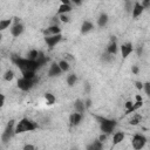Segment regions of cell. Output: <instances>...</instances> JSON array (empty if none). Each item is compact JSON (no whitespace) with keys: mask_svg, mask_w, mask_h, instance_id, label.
I'll return each mask as SVG.
<instances>
[{"mask_svg":"<svg viewBox=\"0 0 150 150\" xmlns=\"http://www.w3.org/2000/svg\"><path fill=\"white\" fill-rule=\"evenodd\" d=\"M59 66L60 67H61V69H62V71H68V69H69V66H68V62L67 61H65V60H63V61H60V63H59Z\"/></svg>","mask_w":150,"mask_h":150,"instance_id":"cell-28","label":"cell"},{"mask_svg":"<svg viewBox=\"0 0 150 150\" xmlns=\"http://www.w3.org/2000/svg\"><path fill=\"white\" fill-rule=\"evenodd\" d=\"M138 122H141V116H139V115H136V116L131 120V121H130V123H131L133 126H136Z\"/></svg>","mask_w":150,"mask_h":150,"instance_id":"cell-29","label":"cell"},{"mask_svg":"<svg viewBox=\"0 0 150 150\" xmlns=\"http://www.w3.org/2000/svg\"><path fill=\"white\" fill-rule=\"evenodd\" d=\"M124 139V134L123 133H116L113 137V141H114V144H118L121 143L122 141Z\"/></svg>","mask_w":150,"mask_h":150,"instance_id":"cell-15","label":"cell"},{"mask_svg":"<svg viewBox=\"0 0 150 150\" xmlns=\"http://www.w3.org/2000/svg\"><path fill=\"white\" fill-rule=\"evenodd\" d=\"M36 63H38V67L40 68V67H42L47 61H48V57L47 56H45L41 52H39V55H38V57H36Z\"/></svg>","mask_w":150,"mask_h":150,"instance_id":"cell-12","label":"cell"},{"mask_svg":"<svg viewBox=\"0 0 150 150\" xmlns=\"http://www.w3.org/2000/svg\"><path fill=\"white\" fill-rule=\"evenodd\" d=\"M98 26L100 27H103V26H106L107 25V22H108V15L107 14H101L100 15V18H98Z\"/></svg>","mask_w":150,"mask_h":150,"instance_id":"cell-17","label":"cell"},{"mask_svg":"<svg viewBox=\"0 0 150 150\" xmlns=\"http://www.w3.org/2000/svg\"><path fill=\"white\" fill-rule=\"evenodd\" d=\"M92 29H93V24H92V22L85 21V22L82 24V28H81L82 33H88L89 31H92Z\"/></svg>","mask_w":150,"mask_h":150,"instance_id":"cell-16","label":"cell"},{"mask_svg":"<svg viewBox=\"0 0 150 150\" xmlns=\"http://www.w3.org/2000/svg\"><path fill=\"white\" fill-rule=\"evenodd\" d=\"M45 97H46V101H47V103H48V104H53V103L55 102V97H54L52 94L47 93V94L45 95Z\"/></svg>","mask_w":150,"mask_h":150,"instance_id":"cell-24","label":"cell"},{"mask_svg":"<svg viewBox=\"0 0 150 150\" xmlns=\"http://www.w3.org/2000/svg\"><path fill=\"white\" fill-rule=\"evenodd\" d=\"M126 8H127L128 12H130V9H131V3L129 1V0H127V6H126Z\"/></svg>","mask_w":150,"mask_h":150,"instance_id":"cell-32","label":"cell"},{"mask_svg":"<svg viewBox=\"0 0 150 150\" xmlns=\"http://www.w3.org/2000/svg\"><path fill=\"white\" fill-rule=\"evenodd\" d=\"M73 1H74L75 4H77V5H79L80 3H81V0H73Z\"/></svg>","mask_w":150,"mask_h":150,"instance_id":"cell-40","label":"cell"},{"mask_svg":"<svg viewBox=\"0 0 150 150\" xmlns=\"http://www.w3.org/2000/svg\"><path fill=\"white\" fill-rule=\"evenodd\" d=\"M145 142H147V139L142 135H135L133 137V147L135 149H142L145 145Z\"/></svg>","mask_w":150,"mask_h":150,"instance_id":"cell-6","label":"cell"},{"mask_svg":"<svg viewBox=\"0 0 150 150\" xmlns=\"http://www.w3.org/2000/svg\"><path fill=\"white\" fill-rule=\"evenodd\" d=\"M72 11V7L69 5H66V4H62L61 6L59 7V13L60 14H63V13H68Z\"/></svg>","mask_w":150,"mask_h":150,"instance_id":"cell-18","label":"cell"},{"mask_svg":"<svg viewBox=\"0 0 150 150\" xmlns=\"http://www.w3.org/2000/svg\"><path fill=\"white\" fill-rule=\"evenodd\" d=\"M96 120L100 122V126H101V130L104 134H110L113 131V129L116 126V122L114 120H108L106 117H101V116H96Z\"/></svg>","mask_w":150,"mask_h":150,"instance_id":"cell-3","label":"cell"},{"mask_svg":"<svg viewBox=\"0 0 150 150\" xmlns=\"http://www.w3.org/2000/svg\"><path fill=\"white\" fill-rule=\"evenodd\" d=\"M13 126H14V121L12 120V121H9V123L7 124V127H6V129H5V131H4L3 136H1V139H3V142H4V143L8 142V141H9V138L12 137L13 133H15V131L13 130Z\"/></svg>","mask_w":150,"mask_h":150,"instance_id":"cell-5","label":"cell"},{"mask_svg":"<svg viewBox=\"0 0 150 150\" xmlns=\"http://www.w3.org/2000/svg\"><path fill=\"white\" fill-rule=\"evenodd\" d=\"M144 89H145V93L150 96V82H147V83L144 85Z\"/></svg>","mask_w":150,"mask_h":150,"instance_id":"cell-30","label":"cell"},{"mask_svg":"<svg viewBox=\"0 0 150 150\" xmlns=\"http://www.w3.org/2000/svg\"><path fill=\"white\" fill-rule=\"evenodd\" d=\"M33 86H34L33 80H29V79H26V77H22V79L18 80V87L21 89V91H24V92L29 91Z\"/></svg>","mask_w":150,"mask_h":150,"instance_id":"cell-4","label":"cell"},{"mask_svg":"<svg viewBox=\"0 0 150 150\" xmlns=\"http://www.w3.org/2000/svg\"><path fill=\"white\" fill-rule=\"evenodd\" d=\"M44 33L46 34V35H49V34H60V28L57 27V26H52V27H49V28H47V29H45L44 31Z\"/></svg>","mask_w":150,"mask_h":150,"instance_id":"cell-14","label":"cell"},{"mask_svg":"<svg viewBox=\"0 0 150 150\" xmlns=\"http://www.w3.org/2000/svg\"><path fill=\"white\" fill-rule=\"evenodd\" d=\"M38 55H39V52H36V51H31V52L28 53V59H29V60H36Z\"/></svg>","mask_w":150,"mask_h":150,"instance_id":"cell-27","label":"cell"},{"mask_svg":"<svg viewBox=\"0 0 150 150\" xmlns=\"http://www.w3.org/2000/svg\"><path fill=\"white\" fill-rule=\"evenodd\" d=\"M62 39V36H61V34H54V35H51V36H46L45 38V41H46V44L49 46V48H53L56 44H59L60 42V40Z\"/></svg>","mask_w":150,"mask_h":150,"instance_id":"cell-7","label":"cell"},{"mask_svg":"<svg viewBox=\"0 0 150 150\" xmlns=\"http://www.w3.org/2000/svg\"><path fill=\"white\" fill-rule=\"evenodd\" d=\"M142 12H143V5L136 3L135 6H134V9H133V17L137 18V17H139L142 14Z\"/></svg>","mask_w":150,"mask_h":150,"instance_id":"cell-13","label":"cell"},{"mask_svg":"<svg viewBox=\"0 0 150 150\" xmlns=\"http://www.w3.org/2000/svg\"><path fill=\"white\" fill-rule=\"evenodd\" d=\"M13 76H14V74H13V72H12V71H7V72L5 73L4 79L6 80V81H11V80L13 79Z\"/></svg>","mask_w":150,"mask_h":150,"instance_id":"cell-26","label":"cell"},{"mask_svg":"<svg viewBox=\"0 0 150 150\" xmlns=\"http://www.w3.org/2000/svg\"><path fill=\"white\" fill-rule=\"evenodd\" d=\"M25 150H28V149H34V147L33 145H25V148H24Z\"/></svg>","mask_w":150,"mask_h":150,"instance_id":"cell-38","label":"cell"},{"mask_svg":"<svg viewBox=\"0 0 150 150\" xmlns=\"http://www.w3.org/2000/svg\"><path fill=\"white\" fill-rule=\"evenodd\" d=\"M12 61L21 69L22 72H26V71H32V72H35L36 69L39 68L38 67V63L35 60H29V59H21L17 55H13L12 56Z\"/></svg>","mask_w":150,"mask_h":150,"instance_id":"cell-1","label":"cell"},{"mask_svg":"<svg viewBox=\"0 0 150 150\" xmlns=\"http://www.w3.org/2000/svg\"><path fill=\"white\" fill-rule=\"evenodd\" d=\"M136 87H137V89H142L143 88V85L141 82H136Z\"/></svg>","mask_w":150,"mask_h":150,"instance_id":"cell-33","label":"cell"},{"mask_svg":"<svg viewBox=\"0 0 150 150\" xmlns=\"http://www.w3.org/2000/svg\"><path fill=\"white\" fill-rule=\"evenodd\" d=\"M92 106V101H91V100H87V101H86V107H91Z\"/></svg>","mask_w":150,"mask_h":150,"instance_id":"cell-36","label":"cell"},{"mask_svg":"<svg viewBox=\"0 0 150 150\" xmlns=\"http://www.w3.org/2000/svg\"><path fill=\"white\" fill-rule=\"evenodd\" d=\"M67 82H68V85H69V86H74V85H75V82H76V76H75L74 74L69 75V76L67 77Z\"/></svg>","mask_w":150,"mask_h":150,"instance_id":"cell-25","label":"cell"},{"mask_svg":"<svg viewBox=\"0 0 150 150\" xmlns=\"http://www.w3.org/2000/svg\"><path fill=\"white\" fill-rule=\"evenodd\" d=\"M100 141H101V142H103V141H106V135L103 134V135H101V136H100Z\"/></svg>","mask_w":150,"mask_h":150,"instance_id":"cell-35","label":"cell"},{"mask_svg":"<svg viewBox=\"0 0 150 150\" xmlns=\"http://www.w3.org/2000/svg\"><path fill=\"white\" fill-rule=\"evenodd\" d=\"M150 5V0H143V6H149Z\"/></svg>","mask_w":150,"mask_h":150,"instance_id":"cell-34","label":"cell"},{"mask_svg":"<svg viewBox=\"0 0 150 150\" xmlns=\"http://www.w3.org/2000/svg\"><path fill=\"white\" fill-rule=\"evenodd\" d=\"M36 124L32 121H29L27 118H22L21 121L19 122V124L15 128V133L17 134H21V133H25V131H32L34 129H36Z\"/></svg>","mask_w":150,"mask_h":150,"instance_id":"cell-2","label":"cell"},{"mask_svg":"<svg viewBox=\"0 0 150 150\" xmlns=\"http://www.w3.org/2000/svg\"><path fill=\"white\" fill-rule=\"evenodd\" d=\"M121 51H122V56L123 57H127L129 54H130L133 52V46L131 44H126L121 47Z\"/></svg>","mask_w":150,"mask_h":150,"instance_id":"cell-11","label":"cell"},{"mask_svg":"<svg viewBox=\"0 0 150 150\" xmlns=\"http://www.w3.org/2000/svg\"><path fill=\"white\" fill-rule=\"evenodd\" d=\"M60 19H61L62 22H68V21H69V18H68L67 15H65V14H62L61 17H60Z\"/></svg>","mask_w":150,"mask_h":150,"instance_id":"cell-31","label":"cell"},{"mask_svg":"<svg viewBox=\"0 0 150 150\" xmlns=\"http://www.w3.org/2000/svg\"><path fill=\"white\" fill-rule=\"evenodd\" d=\"M133 73H135V74H137L138 73V68L135 66V67H133Z\"/></svg>","mask_w":150,"mask_h":150,"instance_id":"cell-37","label":"cell"},{"mask_svg":"<svg viewBox=\"0 0 150 150\" xmlns=\"http://www.w3.org/2000/svg\"><path fill=\"white\" fill-rule=\"evenodd\" d=\"M61 67H60L59 65H56V63H53L52 66H51V68H49V72H48V75L51 76V77H53V76H56V75H59L60 73H61Z\"/></svg>","mask_w":150,"mask_h":150,"instance_id":"cell-8","label":"cell"},{"mask_svg":"<svg viewBox=\"0 0 150 150\" xmlns=\"http://www.w3.org/2000/svg\"><path fill=\"white\" fill-rule=\"evenodd\" d=\"M74 106H75L76 112H79V113H82V112L85 110V103L81 101V100H77Z\"/></svg>","mask_w":150,"mask_h":150,"instance_id":"cell-19","label":"cell"},{"mask_svg":"<svg viewBox=\"0 0 150 150\" xmlns=\"http://www.w3.org/2000/svg\"><path fill=\"white\" fill-rule=\"evenodd\" d=\"M62 4H66V5H69V0H61Z\"/></svg>","mask_w":150,"mask_h":150,"instance_id":"cell-39","label":"cell"},{"mask_svg":"<svg viewBox=\"0 0 150 150\" xmlns=\"http://www.w3.org/2000/svg\"><path fill=\"white\" fill-rule=\"evenodd\" d=\"M12 20L11 19H7V20H3L1 22H0V31H4V29H6L9 25H11Z\"/></svg>","mask_w":150,"mask_h":150,"instance_id":"cell-21","label":"cell"},{"mask_svg":"<svg viewBox=\"0 0 150 150\" xmlns=\"http://www.w3.org/2000/svg\"><path fill=\"white\" fill-rule=\"evenodd\" d=\"M112 41H113V40H112ZM116 52H117V46H116V42L113 41L110 45L108 46V53H110L113 55V54H116Z\"/></svg>","mask_w":150,"mask_h":150,"instance_id":"cell-20","label":"cell"},{"mask_svg":"<svg viewBox=\"0 0 150 150\" xmlns=\"http://www.w3.org/2000/svg\"><path fill=\"white\" fill-rule=\"evenodd\" d=\"M24 31V26L22 25H20V24H15L12 28H11V33L13 36H19L20 34L22 33Z\"/></svg>","mask_w":150,"mask_h":150,"instance_id":"cell-9","label":"cell"},{"mask_svg":"<svg viewBox=\"0 0 150 150\" xmlns=\"http://www.w3.org/2000/svg\"><path fill=\"white\" fill-rule=\"evenodd\" d=\"M22 75H24V77L29 79V80H34V79H35V73H34V72H32V71H26V72H22Z\"/></svg>","mask_w":150,"mask_h":150,"instance_id":"cell-22","label":"cell"},{"mask_svg":"<svg viewBox=\"0 0 150 150\" xmlns=\"http://www.w3.org/2000/svg\"><path fill=\"white\" fill-rule=\"evenodd\" d=\"M81 120H82V115L81 114H79L77 113H74L71 115V124L72 126H77L80 122H81Z\"/></svg>","mask_w":150,"mask_h":150,"instance_id":"cell-10","label":"cell"},{"mask_svg":"<svg viewBox=\"0 0 150 150\" xmlns=\"http://www.w3.org/2000/svg\"><path fill=\"white\" fill-rule=\"evenodd\" d=\"M101 148H102V144H101V141H100V139H98V141H96L95 143H93L92 145L88 147L89 150H92V149H94V150H100Z\"/></svg>","mask_w":150,"mask_h":150,"instance_id":"cell-23","label":"cell"}]
</instances>
